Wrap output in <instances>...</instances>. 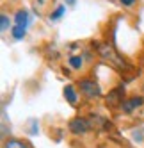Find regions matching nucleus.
Instances as JSON below:
<instances>
[{
  "label": "nucleus",
  "instance_id": "f257e3e1",
  "mask_svg": "<svg viewBox=\"0 0 144 148\" xmlns=\"http://www.w3.org/2000/svg\"><path fill=\"white\" fill-rule=\"evenodd\" d=\"M80 91L86 95V97L89 98H96L100 97V86L94 82V80H91V79H84V80H80Z\"/></svg>",
  "mask_w": 144,
  "mask_h": 148
},
{
  "label": "nucleus",
  "instance_id": "f03ea898",
  "mask_svg": "<svg viewBox=\"0 0 144 148\" xmlns=\"http://www.w3.org/2000/svg\"><path fill=\"white\" fill-rule=\"evenodd\" d=\"M69 130L73 134H86L89 130V121L86 118H73L69 121Z\"/></svg>",
  "mask_w": 144,
  "mask_h": 148
},
{
  "label": "nucleus",
  "instance_id": "7ed1b4c3",
  "mask_svg": "<svg viewBox=\"0 0 144 148\" xmlns=\"http://www.w3.org/2000/svg\"><path fill=\"white\" fill-rule=\"evenodd\" d=\"M125 98V89L123 88H116V89H112L109 93V97H107V103L112 105V107H116V105H123V100Z\"/></svg>",
  "mask_w": 144,
  "mask_h": 148
},
{
  "label": "nucleus",
  "instance_id": "20e7f679",
  "mask_svg": "<svg viewBox=\"0 0 144 148\" xmlns=\"http://www.w3.org/2000/svg\"><path fill=\"white\" fill-rule=\"evenodd\" d=\"M142 98L141 97H133V98H128V100H125L123 102V105H121V109L125 111V112H132V111H135L139 105H142Z\"/></svg>",
  "mask_w": 144,
  "mask_h": 148
},
{
  "label": "nucleus",
  "instance_id": "39448f33",
  "mask_svg": "<svg viewBox=\"0 0 144 148\" xmlns=\"http://www.w3.org/2000/svg\"><path fill=\"white\" fill-rule=\"evenodd\" d=\"M14 25H20V27H27L29 25V13L25 9H20L14 16Z\"/></svg>",
  "mask_w": 144,
  "mask_h": 148
},
{
  "label": "nucleus",
  "instance_id": "423d86ee",
  "mask_svg": "<svg viewBox=\"0 0 144 148\" xmlns=\"http://www.w3.org/2000/svg\"><path fill=\"white\" fill-rule=\"evenodd\" d=\"M64 97H66V100L69 103H75L77 102V91H75V88L73 86H66L64 88Z\"/></svg>",
  "mask_w": 144,
  "mask_h": 148
},
{
  "label": "nucleus",
  "instance_id": "0eeeda50",
  "mask_svg": "<svg viewBox=\"0 0 144 148\" xmlns=\"http://www.w3.org/2000/svg\"><path fill=\"white\" fill-rule=\"evenodd\" d=\"M11 32H13V38H14V39H22V38L27 34V27L13 25V27H11Z\"/></svg>",
  "mask_w": 144,
  "mask_h": 148
},
{
  "label": "nucleus",
  "instance_id": "6e6552de",
  "mask_svg": "<svg viewBox=\"0 0 144 148\" xmlns=\"http://www.w3.org/2000/svg\"><path fill=\"white\" fill-rule=\"evenodd\" d=\"M4 148H27V145H23L22 141H18V139H9V141H5Z\"/></svg>",
  "mask_w": 144,
  "mask_h": 148
},
{
  "label": "nucleus",
  "instance_id": "1a4fd4ad",
  "mask_svg": "<svg viewBox=\"0 0 144 148\" xmlns=\"http://www.w3.org/2000/svg\"><path fill=\"white\" fill-rule=\"evenodd\" d=\"M69 66L73 68V70H78V68H82V57H78V56H75V57H69Z\"/></svg>",
  "mask_w": 144,
  "mask_h": 148
},
{
  "label": "nucleus",
  "instance_id": "9d476101",
  "mask_svg": "<svg viewBox=\"0 0 144 148\" xmlns=\"http://www.w3.org/2000/svg\"><path fill=\"white\" fill-rule=\"evenodd\" d=\"M9 23H11V20L7 18V14L0 16V29H2V32H5V30L9 29Z\"/></svg>",
  "mask_w": 144,
  "mask_h": 148
},
{
  "label": "nucleus",
  "instance_id": "9b49d317",
  "mask_svg": "<svg viewBox=\"0 0 144 148\" xmlns=\"http://www.w3.org/2000/svg\"><path fill=\"white\" fill-rule=\"evenodd\" d=\"M64 11H66V7H64V5H59L55 11L50 14V20H57V18H60V16L64 14Z\"/></svg>",
  "mask_w": 144,
  "mask_h": 148
},
{
  "label": "nucleus",
  "instance_id": "f8f14e48",
  "mask_svg": "<svg viewBox=\"0 0 144 148\" xmlns=\"http://www.w3.org/2000/svg\"><path fill=\"white\" fill-rule=\"evenodd\" d=\"M119 2H121L123 5H133V2H135V0H119Z\"/></svg>",
  "mask_w": 144,
  "mask_h": 148
},
{
  "label": "nucleus",
  "instance_id": "ddd939ff",
  "mask_svg": "<svg viewBox=\"0 0 144 148\" xmlns=\"http://www.w3.org/2000/svg\"><path fill=\"white\" fill-rule=\"evenodd\" d=\"M66 2H68L69 5H73V4H75V0H66Z\"/></svg>",
  "mask_w": 144,
  "mask_h": 148
}]
</instances>
